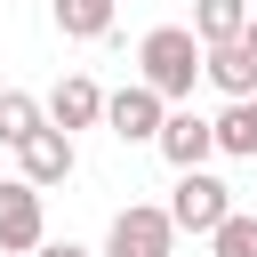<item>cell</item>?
Returning a JSON list of instances; mask_svg holds the SVG:
<instances>
[{
  "mask_svg": "<svg viewBox=\"0 0 257 257\" xmlns=\"http://www.w3.org/2000/svg\"><path fill=\"white\" fill-rule=\"evenodd\" d=\"M137 80L161 88L169 104L193 96V80H201V32H193V24H153V32L137 40Z\"/></svg>",
  "mask_w": 257,
  "mask_h": 257,
  "instance_id": "obj_1",
  "label": "cell"
},
{
  "mask_svg": "<svg viewBox=\"0 0 257 257\" xmlns=\"http://www.w3.org/2000/svg\"><path fill=\"white\" fill-rule=\"evenodd\" d=\"M225 209H233V185L225 177H209V169H177V201H169V225L177 233H217L225 225Z\"/></svg>",
  "mask_w": 257,
  "mask_h": 257,
  "instance_id": "obj_2",
  "label": "cell"
},
{
  "mask_svg": "<svg viewBox=\"0 0 257 257\" xmlns=\"http://www.w3.org/2000/svg\"><path fill=\"white\" fill-rule=\"evenodd\" d=\"M169 249H177V225L153 201H128L112 217V233H104V257H169Z\"/></svg>",
  "mask_w": 257,
  "mask_h": 257,
  "instance_id": "obj_3",
  "label": "cell"
},
{
  "mask_svg": "<svg viewBox=\"0 0 257 257\" xmlns=\"http://www.w3.org/2000/svg\"><path fill=\"white\" fill-rule=\"evenodd\" d=\"M161 120H169V96H161V88H145V80H128L120 96H104V128H112L120 145H153V137H161Z\"/></svg>",
  "mask_w": 257,
  "mask_h": 257,
  "instance_id": "obj_4",
  "label": "cell"
},
{
  "mask_svg": "<svg viewBox=\"0 0 257 257\" xmlns=\"http://www.w3.org/2000/svg\"><path fill=\"white\" fill-rule=\"evenodd\" d=\"M40 241H48V225H40V185L0 177V249H8V257H32Z\"/></svg>",
  "mask_w": 257,
  "mask_h": 257,
  "instance_id": "obj_5",
  "label": "cell"
},
{
  "mask_svg": "<svg viewBox=\"0 0 257 257\" xmlns=\"http://www.w3.org/2000/svg\"><path fill=\"white\" fill-rule=\"evenodd\" d=\"M16 161H24V185H40V193H48V185H64V177H72V161H80V153H72V137H64L56 120H40V128L16 145Z\"/></svg>",
  "mask_w": 257,
  "mask_h": 257,
  "instance_id": "obj_6",
  "label": "cell"
},
{
  "mask_svg": "<svg viewBox=\"0 0 257 257\" xmlns=\"http://www.w3.org/2000/svg\"><path fill=\"white\" fill-rule=\"evenodd\" d=\"M40 112H48L64 137H72V128H96V120H104V88H96L88 72H64V80L48 88V104H40Z\"/></svg>",
  "mask_w": 257,
  "mask_h": 257,
  "instance_id": "obj_7",
  "label": "cell"
},
{
  "mask_svg": "<svg viewBox=\"0 0 257 257\" xmlns=\"http://www.w3.org/2000/svg\"><path fill=\"white\" fill-rule=\"evenodd\" d=\"M153 145H161V161H169V169H201V161L217 153V128L185 104V112H169V120H161V137H153Z\"/></svg>",
  "mask_w": 257,
  "mask_h": 257,
  "instance_id": "obj_8",
  "label": "cell"
},
{
  "mask_svg": "<svg viewBox=\"0 0 257 257\" xmlns=\"http://www.w3.org/2000/svg\"><path fill=\"white\" fill-rule=\"evenodd\" d=\"M201 80H217L225 96H257V56L241 40H217V48H201Z\"/></svg>",
  "mask_w": 257,
  "mask_h": 257,
  "instance_id": "obj_9",
  "label": "cell"
},
{
  "mask_svg": "<svg viewBox=\"0 0 257 257\" xmlns=\"http://www.w3.org/2000/svg\"><path fill=\"white\" fill-rule=\"evenodd\" d=\"M209 128H217V153H233V161H257V96H233V104H225Z\"/></svg>",
  "mask_w": 257,
  "mask_h": 257,
  "instance_id": "obj_10",
  "label": "cell"
},
{
  "mask_svg": "<svg viewBox=\"0 0 257 257\" xmlns=\"http://www.w3.org/2000/svg\"><path fill=\"white\" fill-rule=\"evenodd\" d=\"M241 24H249V0H193V32H201V48L241 40Z\"/></svg>",
  "mask_w": 257,
  "mask_h": 257,
  "instance_id": "obj_11",
  "label": "cell"
},
{
  "mask_svg": "<svg viewBox=\"0 0 257 257\" xmlns=\"http://www.w3.org/2000/svg\"><path fill=\"white\" fill-rule=\"evenodd\" d=\"M56 32L64 40H104L112 32V0H56Z\"/></svg>",
  "mask_w": 257,
  "mask_h": 257,
  "instance_id": "obj_12",
  "label": "cell"
},
{
  "mask_svg": "<svg viewBox=\"0 0 257 257\" xmlns=\"http://www.w3.org/2000/svg\"><path fill=\"white\" fill-rule=\"evenodd\" d=\"M40 120H48V112H40V96H24V88H0V145H24Z\"/></svg>",
  "mask_w": 257,
  "mask_h": 257,
  "instance_id": "obj_13",
  "label": "cell"
},
{
  "mask_svg": "<svg viewBox=\"0 0 257 257\" xmlns=\"http://www.w3.org/2000/svg\"><path fill=\"white\" fill-rule=\"evenodd\" d=\"M209 249H217V257H257V217H241V209H225V225L209 233Z\"/></svg>",
  "mask_w": 257,
  "mask_h": 257,
  "instance_id": "obj_14",
  "label": "cell"
},
{
  "mask_svg": "<svg viewBox=\"0 0 257 257\" xmlns=\"http://www.w3.org/2000/svg\"><path fill=\"white\" fill-rule=\"evenodd\" d=\"M32 257H88V249H80V241H40Z\"/></svg>",
  "mask_w": 257,
  "mask_h": 257,
  "instance_id": "obj_15",
  "label": "cell"
},
{
  "mask_svg": "<svg viewBox=\"0 0 257 257\" xmlns=\"http://www.w3.org/2000/svg\"><path fill=\"white\" fill-rule=\"evenodd\" d=\"M241 48H249V56H257V8H249V24H241Z\"/></svg>",
  "mask_w": 257,
  "mask_h": 257,
  "instance_id": "obj_16",
  "label": "cell"
}]
</instances>
